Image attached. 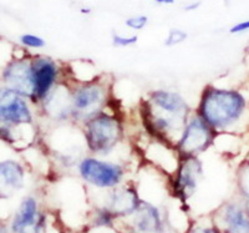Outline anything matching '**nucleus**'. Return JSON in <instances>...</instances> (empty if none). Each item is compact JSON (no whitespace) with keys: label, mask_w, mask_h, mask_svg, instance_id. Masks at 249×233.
Wrapping results in <instances>:
<instances>
[{"label":"nucleus","mask_w":249,"mask_h":233,"mask_svg":"<svg viewBox=\"0 0 249 233\" xmlns=\"http://www.w3.org/2000/svg\"><path fill=\"white\" fill-rule=\"evenodd\" d=\"M190 106L177 92L155 90L144 103L143 124L148 132L162 143H172L173 137L179 140L188 121Z\"/></svg>","instance_id":"f257e3e1"},{"label":"nucleus","mask_w":249,"mask_h":233,"mask_svg":"<svg viewBox=\"0 0 249 233\" xmlns=\"http://www.w3.org/2000/svg\"><path fill=\"white\" fill-rule=\"evenodd\" d=\"M148 18L144 17V15H139V17H132L128 18L126 20V25L130 29H133V30H142L144 26L147 25Z\"/></svg>","instance_id":"412c9836"},{"label":"nucleus","mask_w":249,"mask_h":233,"mask_svg":"<svg viewBox=\"0 0 249 233\" xmlns=\"http://www.w3.org/2000/svg\"><path fill=\"white\" fill-rule=\"evenodd\" d=\"M39 212H37V202L34 197H26L21 201L19 210L15 214L14 219L12 222L13 232L19 233L24 228L30 227L35 225L39 219Z\"/></svg>","instance_id":"dca6fc26"},{"label":"nucleus","mask_w":249,"mask_h":233,"mask_svg":"<svg viewBox=\"0 0 249 233\" xmlns=\"http://www.w3.org/2000/svg\"><path fill=\"white\" fill-rule=\"evenodd\" d=\"M46 114L53 119L66 120L71 117V89L56 85L43 101Z\"/></svg>","instance_id":"f8f14e48"},{"label":"nucleus","mask_w":249,"mask_h":233,"mask_svg":"<svg viewBox=\"0 0 249 233\" xmlns=\"http://www.w3.org/2000/svg\"><path fill=\"white\" fill-rule=\"evenodd\" d=\"M25 172L18 162L6 160L0 162V196L8 197L24 186Z\"/></svg>","instance_id":"ddd939ff"},{"label":"nucleus","mask_w":249,"mask_h":233,"mask_svg":"<svg viewBox=\"0 0 249 233\" xmlns=\"http://www.w3.org/2000/svg\"><path fill=\"white\" fill-rule=\"evenodd\" d=\"M77 170L84 181L99 188L117 187L124 177L121 165L97 157H84L77 165Z\"/></svg>","instance_id":"423d86ee"},{"label":"nucleus","mask_w":249,"mask_h":233,"mask_svg":"<svg viewBox=\"0 0 249 233\" xmlns=\"http://www.w3.org/2000/svg\"><path fill=\"white\" fill-rule=\"evenodd\" d=\"M84 136L93 155H107L124 137V126L115 115L102 111L84 123Z\"/></svg>","instance_id":"7ed1b4c3"},{"label":"nucleus","mask_w":249,"mask_h":233,"mask_svg":"<svg viewBox=\"0 0 249 233\" xmlns=\"http://www.w3.org/2000/svg\"><path fill=\"white\" fill-rule=\"evenodd\" d=\"M215 131L196 114L191 116L175 146L178 157L199 156L214 143Z\"/></svg>","instance_id":"39448f33"},{"label":"nucleus","mask_w":249,"mask_h":233,"mask_svg":"<svg viewBox=\"0 0 249 233\" xmlns=\"http://www.w3.org/2000/svg\"><path fill=\"white\" fill-rule=\"evenodd\" d=\"M230 1H231V0H224V3H226V4H230Z\"/></svg>","instance_id":"cd10ccee"},{"label":"nucleus","mask_w":249,"mask_h":233,"mask_svg":"<svg viewBox=\"0 0 249 233\" xmlns=\"http://www.w3.org/2000/svg\"><path fill=\"white\" fill-rule=\"evenodd\" d=\"M20 43L23 44L24 46L30 49H41L45 46V40L41 39L37 35L33 34H24L20 36Z\"/></svg>","instance_id":"6ab92c4d"},{"label":"nucleus","mask_w":249,"mask_h":233,"mask_svg":"<svg viewBox=\"0 0 249 233\" xmlns=\"http://www.w3.org/2000/svg\"><path fill=\"white\" fill-rule=\"evenodd\" d=\"M178 166L175 171L173 190L177 197L186 201L195 195L199 179L203 175V165L198 156L178 157Z\"/></svg>","instance_id":"6e6552de"},{"label":"nucleus","mask_w":249,"mask_h":233,"mask_svg":"<svg viewBox=\"0 0 249 233\" xmlns=\"http://www.w3.org/2000/svg\"><path fill=\"white\" fill-rule=\"evenodd\" d=\"M89 12H90L89 9H82V10H81V13H89Z\"/></svg>","instance_id":"bb28decb"},{"label":"nucleus","mask_w":249,"mask_h":233,"mask_svg":"<svg viewBox=\"0 0 249 233\" xmlns=\"http://www.w3.org/2000/svg\"><path fill=\"white\" fill-rule=\"evenodd\" d=\"M133 215V228L136 233H157L161 231V215L155 206L142 202L139 210Z\"/></svg>","instance_id":"2eb2a0df"},{"label":"nucleus","mask_w":249,"mask_h":233,"mask_svg":"<svg viewBox=\"0 0 249 233\" xmlns=\"http://www.w3.org/2000/svg\"><path fill=\"white\" fill-rule=\"evenodd\" d=\"M113 218H116V217L113 216V214L107 207L101 208V210L97 211V214L95 215L93 226H95V227H110V226L112 225Z\"/></svg>","instance_id":"f3484780"},{"label":"nucleus","mask_w":249,"mask_h":233,"mask_svg":"<svg viewBox=\"0 0 249 233\" xmlns=\"http://www.w3.org/2000/svg\"><path fill=\"white\" fill-rule=\"evenodd\" d=\"M107 100L106 88L90 80L71 89V117L85 123L102 112Z\"/></svg>","instance_id":"20e7f679"},{"label":"nucleus","mask_w":249,"mask_h":233,"mask_svg":"<svg viewBox=\"0 0 249 233\" xmlns=\"http://www.w3.org/2000/svg\"><path fill=\"white\" fill-rule=\"evenodd\" d=\"M187 33L183 30H179V29H171L170 33H168L167 37L164 40V46L167 48H172V46L178 45V44L183 43L184 40L187 39Z\"/></svg>","instance_id":"a211bd4d"},{"label":"nucleus","mask_w":249,"mask_h":233,"mask_svg":"<svg viewBox=\"0 0 249 233\" xmlns=\"http://www.w3.org/2000/svg\"><path fill=\"white\" fill-rule=\"evenodd\" d=\"M243 191H244V194L247 195V197L249 198V166H247L246 171H244V174H243Z\"/></svg>","instance_id":"5701e85b"},{"label":"nucleus","mask_w":249,"mask_h":233,"mask_svg":"<svg viewBox=\"0 0 249 233\" xmlns=\"http://www.w3.org/2000/svg\"><path fill=\"white\" fill-rule=\"evenodd\" d=\"M139 41V36L133 35V36H121V35L112 34V44L116 48H128Z\"/></svg>","instance_id":"aec40b11"},{"label":"nucleus","mask_w":249,"mask_h":233,"mask_svg":"<svg viewBox=\"0 0 249 233\" xmlns=\"http://www.w3.org/2000/svg\"><path fill=\"white\" fill-rule=\"evenodd\" d=\"M249 30V20H246V21H242V23H238L235 25H233L232 28L230 29L231 34H239V33H243Z\"/></svg>","instance_id":"4be33fe9"},{"label":"nucleus","mask_w":249,"mask_h":233,"mask_svg":"<svg viewBox=\"0 0 249 233\" xmlns=\"http://www.w3.org/2000/svg\"><path fill=\"white\" fill-rule=\"evenodd\" d=\"M5 88L12 89L25 99L34 100V79L31 60H14L3 72Z\"/></svg>","instance_id":"9d476101"},{"label":"nucleus","mask_w":249,"mask_h":233,"mask_svg":"<svg viewBox=\"0 0 249 233\" xmlns=\"http://www.w3.org/2000/svg\"><path fill=\"white\" fill-rule=\"evenodd\" d=\"M226 233H249V207L239 203H228L222 211Z\"/></svg>","instance_id":"4468645a"},{"label":"nucleus","mask_w":249,"mask_h":233,"mask_svg":"<svg viewBox=\"0 0 249 233\" xmlns=\"http://www.w3.org/2000/svg\"><path fill=\"white\" fill-rule=\"evenodd\" d=\"M141 203L142 201L133 187H115L110 196L107 208L115 217H127L135 214Z\"/></svg>","instance_id":"9b49d317"},{"label":"nucleus","mask_w":249,"mask_h":233,"mask_svg":"<svg viewBox=\"0 0 249 233\" xmlns=\"http://www.w3.org/2000/svg\"><path fill=\"white\" fill-rule=\"evenodd\" d=\"M190 233H219V231L214 227H195Z\"/></svg>","instance_id":"b1692460"},{"label":"nucleus","mask_w":249,"mask_h":233,"mask_svg":"<svg viewBox=\"0 0 249 233\" xmlns=\"http://www.w3.org/2000/svg\"><path fill=\"white\" fill-rule=\"evenodd\" d=\"M199 5H201V1H196V3L188 4V5L184 6V10H186V12H193L196 9H198Z\"/></svg>","instance_id":"393cba45"},{"label":"nucleus","mask_w":249,"mask_h":233,"mask_svg":"<svg viewBox=\"0 0 249 233\" xmlns=\"http://www.w3.org/2000/svg\"><path fill=\"white\" fill-rule=\"evenodd\" d=\"M248 101L234 89L207 86L202 92L197 115L214 131L234 127L244 117Z\"/></svg>","instance_id":"f03ea898"},{"label":"nucleus","mask_w":249,"mask_h":233,"mask_svg":"<svg viewBox=\"0 0 249 233\" xmlns=\"http://www.w3.org/2000/svg\"><path fill=\"white\" fill-rule=\"evenodd\" d=\"M34 79V101H41L48 97L56 86L60 76V68L49 56H35L31 60Z\"/></svg>","instance_id":"1a4fd4ad"},{"label":"nucleus","mask_w":249,"mask_h":233,"mask_svg":"<svg viewBox=\"0 0 249 233\" xmlns=\"http://www.w3.org/2000/svg\"><path fill=\"white\" fill-rule=\"evenodd\" d=\"M33 119L25 97L5 86L0 89V127L30 125Z\"/></svg>","instance_id":"0eeeda50"},{"label":"nucleus","mask_w":249,"mask_h":233,"mask_svg":"<svg viewBox=\"0 0 249 233\" xmlns=\"http://www.w3.org/2000/svg\"><path fill=\"white\" fill-rule=\"evenodd\" d=\"M155 1L159 4H173L175 3V0H155Z\"/></svg>","instance_id":"a878e982"}]
</instances>
